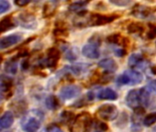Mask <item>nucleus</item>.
<instances>
[{"mask_svg":"<svg viewBox=\"0 0 156 132\" xmlns=\"http://www.w3.org/2000/svg\"><path fill=\"white\" fill-rule=\"evenodd\" d=\"M144 76L141 73L134 70L125 71L122 74H121L117 82L119 85H136L142 83Z\"/></svg>","mask_w":156,"mask_h":132,"instance_id":"f257e3e1","label":"nucleus"},{"mask_svg":"<svg viewBox=\"0 0 156 132\" xmlns=\"http://www.w3.org/2000/svg\"><path fill=\"white\" fill-rule=\"evenodd\" d=\"M96 116L101 119L107 120V121H112L118 118L119 110L115 105L105 104V105L101 106L98 108V110L96 112Z\"/></svg>","mask_w":156,"mask_h":132,"instance_id":"f03ea898","label":"nucleus"},{"mask_svg":"<svg viewBox=\"0 0 156 132\" xmlns=\"http://www.w3.org/2000/svg\"><path fill=\"white\" fill-rule=\"evenodd\" d=\"M14 21L16 24L19 25L21 28L27 29H35L37 27V21L34 15L30 13H20L15 18Z\"/></svg>","mask_w":156,"mask_h":132,"instance_id":"7ed1b4c3","label":"nucleus"},{"mask_svg":"<svg viewBox=\"0 0 156 132\" xmlns=\"http://www.w3.org/2000/svg\"><path fill=\"white\" fill-rule=\"evenodd\" d=\"M91 124L90 116L88 113H81L74 119L71 126L72 132H85Z\"/></svg>","mask_w":156,"mask_h":132,"instance_id":"20e7f679","label":"nucleus"},{"mask_svg":"<svg viewBox=\"0 0 156 132\" xmlns=\"http://www.w3.org/2000/svg\"><path fill=\"white\" fill-rule=\"evenodd\" d=\"M81 93L80 86L75 85H69L62 87L59 91V96L63 100H70L79 96Z\"/></svg>","mask_w":156,"mask_h":132,"instance_id":"39448f33","label":"nucleus"},{"mask_svg":"<svg viewBox=\"0 0 156 132\" xmlns=\"http://www.w3.org/2000/svg\"><path fill=\"white\" fill-rule=\"evenodd\" d=\"M23 39L20 33H12L0 39V50H5L19 43Z\"/></svg>","mask_w":156,"mask_h":132,"instance_id":"423d86ee","label":"nucleus"},{"mask_svg":"<svg viewBox=\"0 0 156 132\" xmlns=\"http://www.w3.org/2000/svg\"><path fill=\"white\" fill-rule=\"evenodd\" d=\"M118 17L114 15H100V14H92L89 18V23L90 26H101L104 24H108L115 20Z\"/></svg>","mask_w":156,"mask_h":132,"instance_id":"0eeeda50","label":"nucleus"},{"mask_svg":"<svg viewBox=\"0 0 156 132\" xmlns=\"http://www.w3.org/2000/svg\"><path fill=\"white\" fill-rule=\"evenodd\" d=\"M60 57V52L56 48H50L48 51L46 58L43 59V64L49 68H54L58 62Z\"/></svg>","mask_w":156,"mask_h":132,"instance_id":"6e6552de","label":"nucleus"},{"mask_svg":"<svg viewBox=\"0 0 156 132\" xmlns=\"http://www.w3.org/2000/svg\"><path fill=\"white\" fill-rule=\"evenodd\" d=\"M126 104L129 107L136 109L140 107L141 102H140V96H139V90H131L127 96H126Z\"/></svg>","mask_w":156,"mask_h":132,"instance_id":"1a4fd4ad","label":"nucleus"},{"mask_svg":"<svg viewBox=\"0 0 156 132\" xmlns=\"http://www.w3.org/2000/svg\"><path fill=\"white\" fill-rule=\"evenodd\" d=\"M81 52L83 56L89 59H98L100 57V51L98 49V46L90 44V43L83 46Z\"/></svg>","mask_w":156,"mask_h":132,"instance_id":"9d476101","label":"nucleus"},{"mask_svg":"<svg viewBox=\"0 0 156 132\" xmlns=\"http://www.w3.org/2000/svg\"><path fill=\"white\" fill-rule=\"evenodd\" d=\"M98 65L101 69H103L105 72H108V73H114L118 69L117 62L113 59H111V58H106V59L100 61Z\"/></svg>","mask_w":156,"mask_h":132,"instance_id":"9b49d317","label":"nucleus"},{"mask_svg":"<svg viewBox=\"0 0 156 132\" xmlns=\"http://www.w3.org/2000/svg\"><path fill=\"white\" fill-rule=\"evenodd\" d=\"M40 126V121L37 118H30L23 125V130L25 132H37Z\"/></svg>","mask_w":156,"mask_h":132,"instance_id":"f8f14e48","label":"nucleus"},{"mask_svg":"<svg viewBox=\"0 0 156 132\" xmlns=\"http://www.w3.org/2000/svg\"><path fill=\"white\" fill-rule=\"evenodd\" d=\"M90 68V64H86V63H77L74 65H70L66 67V71L71 73L74 75H81L83 74H85Z\"/></svg>","mask_w":156,"mask_h":132,"instance_id":"ddd939ff","label":"nucleus"},{"mask_svg":"<svg viewBox=\"0 0 156 132\" xmlns=\"http://www.w3.org/2000/svg\"><path fill=\"white\" fill-rule=\"evenodd\" d=\"M14 123V115L11 111L5 112L0 117V130L9 129Z\"/></svg>","mask_w":156,"mask_h":132,"instance_id":"4468645a","label":"nucleus"},{"mask_svg":"<svg viewBox=\"0 0 156 132\" xmlns=\"http://www.w3.org/2000/svg\"><path fill=\"white\" fill-rule=\"evenodd\" d=\"M98 98L101 100H111L114 101L118 98L117 93L111 88H104L101 90L98 94Z\"/></svg>","mask_w":156,"mask_h":132,"instance_id":"2eb2a0df","label":"nucleus"},{"mask_svg":"<svg viewBox=\"0 0 156 132\" xmlns=\"http://www.w3.org/2000/svg\"><path fill=\"white\" fill-rule=\"evenodd\" d=\"M133 16H135V17L144 18V17H147L150 16V14H151V9H150V7H148V6L138 5V6H136L133 8Z\"/></svg>","mask_w":156,"mask_h":132,"instance_id":"dca6fc26","label":"nucleus"},{"mask_svg":"<svg viewBox=\"0 0 156 132\" xmlns=\"http://www.w3.org/2000/svg\"><path fill=\"white\" fill-rule=\"evenodd\" d=\"M15 25H16V23H15L14 19H12L10 17H5L4 19H2L0 21V34L12 28Z\"/></svg>","mask_w":156,"mask_h":132,"instance_id":"f3484780","label":"nucleus"},{"mask_svg":"<svg viewBox=\"0 0 156 132\" xmlns=\"http://www.w3.org/2000/svg\"><path fill=\"white\" fill-rule=\"evenodd\" d=\"M46 107L50 110H55L58 107V100L55 96H48L45 100Z\"/></svg>","mask_w":156,"mask_h":132,"instance_id":"a211bd4d","label":"nucleus"},{"mask_svg":"<svg viewBox=\"0 0 156 132\" xmlns=\"http://www.w3.org/2000/svg\"><path fill=\"white\" fill-rule=\"evenodd\" d=\"M139 96H140V102L143 106H148L150 101V94L146 87L139 90Z\"/></svg>","mask_w":156,"mask_h":132,"instance_id":"6ab92c4d","label":"nucleus"},{"mask_svg":"<svg viewBox=\"0 0 156 132\" xmlns=\"http://www.w3.org/2000/svg\"><path fill=\"white\" fill-rule=\"evenodd\" d=\"M143 62V57L141 54L138 53H133L129 57L128 60V64L131 67H134V66H138L141 62Z\"/></svg>","mask_w":156,"mask_h":132,"instance_id":"aec40b11","label":"nucleus"},{"mask_svg":"<svg viewBox=\"0 0 156 132\" xmlns=\"http://www.w3.org/2000/svg\"><path fill=\"white\" fill-rule=\"evenodd\" d=\"M5 70L6 73L11 74H16L17 72V62L16 61L14 60H10L5 63Z\"/></svg>","mask_w":156,"mask_h":132,"instance_id":"412c9836","label":"nucleus"},{"mask_svg":"<svg viewBox=\"0 0 156 132\" xmlns=\"http://www.w3.org/2000/svg\"><path fill=\"white\" fill-rule=\"evenodd\" d=\"M56 8V2H48L45 4L43 7V15L45 17L51 16V14L55 11Z\"/></svg>","mask_w":156,"mask_h":132,"instance_id":"4be33fe9","label":"nucleus"},{"mask_svg":"<svg viewBox=\"0 0 156 132\" xmlns=\"http://www.w3.org/2000/svg\"><path fill=\"white\" fill-rule=\"evenodd\" d=\"M12 80L8 78L7 76L0 75V89L3 91H6L9 89L12 85Z\"/></svg>","mask_w":156,"mask_h":132,"instance_id":"5701e85b","label":"nucleus"},{"mask_svg":"<svg viewBox=\"0 0 156 132\" xmlns=\"http://www.w3.org/2000/svg\"><path fill=\"white\" fill-rule=\"evenodd\" d=\"M144 29V26L137 22H133L128 26V31L130 33H142Z\"/></svg>","mask_w":156,"mask_h":132,"instance_id":"b1692460","label":"nucleus"},{"mask_svg":"<svg viewBox=\"0 0 156 132\" xmlns=\"http://www.w3.org/2000/svg\"><path fill=\"white\" fill-rule=\"evenodd\" d=\"M156 123V112L147 115L144 119V124L146 127H150Z\"/></svg>","mask_w":156,"mask_h":132,"instance_id":"393cba45","label":"nucleus"},{"mask_svg":"<svg viewBox=\"0 0 156 132\" xmlns=\"http://www.w3.org/2000/svg\"><path fill=\"white\" fill-rule=\"evenodd\" d=\"M88 4V2H82V1H79V2H74L69 6V9L71 11H80L81 9L84 8V6Z\"/></svg>","mask_w":156,"mask_h":132,"instance_id":"a878e982","label":"nucleus"},{"mask_svg":"<svg viewBox=\"0 0 156 132\" xmlns=\"http://www.w3.org/2000/svg\"><path fill=\"white\" fill-rule=\"evenodd\" d=\"M11 8V5L6 0H0V15L8 12Z\"/></svg>","mask_w":156,"mask_h":132,"instance_id":"bb28decb","label":"nucleus"},{"mask_svg":"<svg viewBox=\"0 0 156 132\" xmlns=\"http://www.w3.org/2000/svg\"><path fill=\"white\" fill-rule=\"evenodd\" d=\"M66 58L69 61H74L78 58V50L75 48L69 49L66 52Z\"/></svg>","mask_w":156,"mask_h":132,"instance_id":"cd10ccee","label":"nucleus"},{"mask_svg":"<svg viewBox=\"0 0 156 132\" xmlns=\"http://www.w3.org/2000/svg\"><path fill=\"white\" fill-rule=\"evenodd\" d=\"M94 130L95 132H105L108 130V126L104 122H96L94 125Z\"/></svg>","mask_w":156,"mask_h":132,"instance_id":"c85d7f7f","label":"nucleus"},{"mask_svg":"<svg viewBox=\"0 0 156 132\" xmlns=\"http://www.w3.org/2000/svg\"><path fill=\"white\" fill-rule=\"evenodd\" d=\"M60 117H61V119H62L64 122H67V123H68V122H70V121H72V120H74V119H75L73 113L69 112V111L63 112V113L60 115Z\"/></svg>","mask_w":156,"mask_h":132,"instance_id":"c756f323","label":"nucleus"},{"mask_svg":"<svg viewBox=\"0 0 156 132\" xmlns=\"http://www.w3.org/2000/svg\"><path fill=\"white\" fill-rule=\"evenodd\" d=\"M147 90L156 95V80H150L147 84Z\"/></svg>","mask_w":156,"mask_h":132,"instance_id":"7c9ffc66","label":"nucleus"},{"mask_svg":"<svg viewBox=\"0 0 156 132\" xmlns=\"http://www.w3.org/2000/svg\"><path fill=\"white\" fill-rule=\"evenodd\" d=\"M120 35L119 34H114V35H111L107 38V40L110 42V43H113V44H116L119 42L120 40Z\"/></svg>","mask_w":156,"mask_h":132,"instance_id":"2f4dec72","label":"nucleus"},{"mask_svg":"<svg viewBox=\"0 0 156 132\" xmlns=\"http://www.w3.org/2000/svg\"><path fill=\"white\" fill-rule=\"evenodd\" d=\"M111 3L112 4H114V5H117V6H123L129 5L131 2L130 1H123V0H113V1H111Z\"/></svg>","mask_w":156,"mask_h":132,"instance_id":"473e14b6","label":"nucleus"},{"mask_svg":"<svg viewBox=\"0 0 156 132\" xmlns=\"http://www.w3.org/2000/svg\"><path fill=\"white\" fill-rule=\"evenodd\" d=\"M147 36L150 39H154V37H156V27L151 26V28L149 29V32H148Z\"/></svg>","mask_w":156,"mask_h":132,"instance_id":"72a5a7b5","label":"nucleus"},{"mask_svg":"<svg viewBox=\"0 0 156 132\" xmlns=\"http://www.w3.org/2000/svg\"><path fill=\"white\" fill-rule=\"evenodd\" d=\"M15 4L18 6H24L29 4V1H15Z\"/></svg>","mask_w":156,"mask_h":132,"instance_id":"f704fd0d","label":"nucleus"},{"mask_svg":"<svg viewBox=\"0 0 156 132\" xmlns=\"http://www.w3.org/2000/svg\"><path fill=\"white\" fill-rule=\"evenodd\" d=\"M123 51V50H116V55H117V56H123L125 52H121V51Z\"/></svg>","mask_w":156,"mask_h":132,"instance_id":"c9c22d12","label":"nucleus"},{"mask_svg":"<svg viewBox=\"0 0 156 132\" xmlns=\"http://www.w3.org/2000/svg\"><path fill=\"white\" fill-rule=\"evenodd\" d=\"M50 132H63V131H62L61 130H59L58 128H54V129H53V130H52Z\"/></svg>","mask_w":156,"mask_h":132,"instance_id":"e433bc0d","label":"nucleus"},{"mask_svg":"<svg viewBox=\"0 0 156 132\" xmlns=\"http://www.w3.org/2000/svg\"><path fill=\"white\" fill-rule=\"evenodd\" d=\"M155 132H156V128H155Z\"/></svg>","mask_w":156,"mask_h":132,"instance_id":"4c0bfd02","label":"nucleus"}]
</instances>
